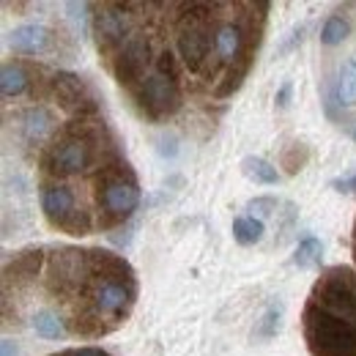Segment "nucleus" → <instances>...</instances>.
Returning <instances> with one entry per match:
<instances>
[{"label": "nucleus", "instance_id": "30", "mask_svg": "<svg viewBox=\"0 0 356 356\" xmlns=\"http://www.w3.org/2000/svg\"><path fill=\"white\" fill-rule=\"evenodd\" d=\"M332 189H337V192H343V195L356 192V173L348 178H334V181H332Z\"/></svg>", "mask_w": 356, "mask_h": 356}, {"label": "nucleus", "instance_id": "24", "mask_svg": "<svg viewBox=\"0 0 356 356\" xmlns=\"http://www.w3.org/2000/svg\"><path fill=\"white\" fill-rule=\"evenodd\" d=\"M90 227H93V220H90V214L80 206L69 220H66V225L60 227L63 233H69V236H88Z\"/></svg>", "mask_w": 356, "mask_h": 356}, {"label": "nucleus", "instance_id": "22", "mask_svg": "<svg viewBox=\"0 0 356 356\" xmlns=\"http://www.w3.org/2000/svg\"><path fill=\"white\" fill-rule=\"evenodd\" d=\"M348 33H351V25L343 17H329L326 25H323V31H321V44L326 47L343 44L348 39Z\"/></svg>", "mask_w": 356, "mask_h": 356}, {"label": "nucleus", "instance_id": "1", "mask_svg": "<svg viewBox=\"0 0 356 356\" xmlns=\"http://www.w3.org/2000/svg\"><path fill=\"white\" fill-rule=\"evenodd\" d=\"M93 200L99 209V227H115L124 225L140 209V184L129 168V162L121 156V151L104 154L99 159L96 176H93Z\"/></svg>", "mask_w": 356, "mask_h": 356}, {"label": "nucleus", "instance_id": "9", "mask_svg": "<svg viewBox=\"0 0 356 356\" xmlns=\"http://www.w3.org/2000/svg\"><path fill=\"white\" fill-rule=\"evenodd\" d=\"M148 66H151V39L143 31H134L132 39L118 49V55L110 63L115 83L127 90H134L148 77L145 74Z\"/></svg>", "mask_w": 356, "mask_h": 356}, {"label": "nucleus", "instance_id": "8", "mask_svg": "<svg viewBox=\"0 0 356 356\" xmlns=\"http://www.w3.org/2000/svg\"><path fill=\"white\" fill-rule=\"evenodd\" d=\"M49 93L58 102L60 110H66L72 118H88L99 115V99L88 83L72 72H55L49 74Z\"/></svg>", "mask_w": 356, "mask_h": 356}, {"label": "nucleus", "instance_id": "15", "mask_svg": "<svg viewBox=\"0 0 356 356\" xmlns=\"http://www.w3.org/2000/svg\"><path fill=\"white\" fill-rule=\"evenodd\" d=\"M31 86H33L31 72H28L22 63H6V66L0 69V90H3L6 99L22 96Z\"/></svg>", "mask_w": 356, "mask_h": 356}, {"label": "nucleus", "instance_id": "14", "mask_svg": "<svg viewBox=\"0 0 356 356\" xmlns=\"http://www.w3.org/2000/svg\"><path fill=\"white\" fill-rule=\"evenodd\" d=\"M52 129H55V121H52V115L47 113L44 107H31V110H25V115H22V134H25V140H28L31 145L44 143L47 137L52 134Z\"/></svg>", "mask_w": 356, "mask_h": 356}, {"label": "nucleus", "instance_id": "23", "mask_svg": "<svg viewBox=\"0 0 356 356\" xmlns=\"http://www.w3.org/2000/svg\"><path fill=\"white\" fill-rule=\"evenodd\" d=\"M280 329H282V305H280V302H271L268 310L264 312V318H261L258 337H261V340H271V337L280 334Z\"/></svg>", "mask_w": 356, "mask_h": 356}, {"label": "nucleus", "instance_id": "16", "mask_svg": "<svg viewBox=\"0 0 356 356\" xmlns=\"http://www.w3.org/2000/svg\"><path fill=\"white\" fill-rule=\"evenodd\" d=\"M33 329H36V334L44 337V340H63V337L69 334L66 321H63L55 310L36 312V315H33Z\"/></svg>", "mask_w": 356, "mask_h": 356}, {"label": "nucleus", "instance_id": "20", "mask_svg": "<svg viewBox=\"0 0 356 356\" xmlns=\"http://www.w3.org/2000/svg\"><path fill=\"white\" fill-rule=\"evenodd\" d=\"M323 261V244L315 236H305L293 252V266L299 268H315Z\"/></svg>", "mask_w": 356, "mask_h": 356}, {"label": "nucleus", "instance_id": "32", "mask_svg": "<svg viewBox=\"0 0 356 356\" xmlns=\"http://www.w3.org/2000/svg\"><path fill=\"white\" fill-rule=\"evenodd\" d=\"M354 143H356V129H354Z\"/></svg>", "mask_w": 356, "mask_h": 356}, {"label": "nucleus", "instance_id": "26", "mask_svg": "<svg viewBox=\"0 0 356 356\" xmlns=\"http://www.w3.org/2000/svg\"><path fill=\"white\" fill-rule=\"evenodd\" d=\"M154 72H159V74H168V77H178L176 55H173L170 49H162V52H159V58H156V69H154Z\"/></svg>", "mask_w": 356, "mask_h": 356}, {"label": "nucleus", "instance_id": "19", "mask_svg": "<svg viewBox=\"0 0 356 356\" xmlns=\"http://www.w3.org/2000/svg\"><path fill=\"white\" fill-rule=\"evenodd\" d=\"M266 233V225L264 220H255V217H238L233 220V238L241 244V247H252L264 238Z\"/></svg>", "mask_w": 356, "mask_h": 356}, {"label": "nucleus", "instance_id": "5", "mask_svg": "<svg viewBox=\"0 0 356 356\" xmlns=\"http://www.w3.org/2000/svg\"><path fill=\"white\" fill-rule=\"evenodd\" d=\"M307 302L356 326V271L348 266L323 271L315 280Z\"/></svg>", "mask_w": 356, "mask_h": 356}, {"label": "nucleus", "instance_id": "29", "mask_svg": "<svg viewBox=\"0 0 356 356\" xmlns=\"http://www.w3.org/2000/svg\"><path fill=\"white\" fill-rule=\"evenodd\" d=\"M55 356H110V354L102 351V348L86 346V348H66V351H60V354H55Z\"/></svg>", "mask_w": 356, "mask_h": 356}, {"label": "nucleus", "instance_id": "6", "mask_svg": "<svg viewBox=\"0 0 356 356\" xmlns=\"http://www.w3.org/2000/svg\"><path fill=\"white\" fill-rule=\"evenodd\" d=\"M90 266L88 250H74V247H60L47 258V291L58 299L86 293Z\"/></svg>", "mask_w": 356, "mask_h": 356}, {"label": "nucleus", "instance_id": "11", "mask_svg": "<svg viewBox=\"0 0 356 356\" xmlns=\"http://www.w3.org/2000/svg\"><path fill=\"white\" fill-rule=\"evenodd\" d=\"M247 49V33L241 28V22L230 19V22H220L217 33H214V58L222 66H233L236 60H241Z\"/></svg>", "mask_w": 356, "mask_h": 356}, {"label": "nucleus", "instance_id": "4", "mask_svg": "<svg viewBox=\"0 0 356 356\" xmlns=\"http://www.w3.org/2000/svg\"><path fill=\"white\" fill-rule=\"evenodd\" d=\"M134 6L132 3H99L93 6V14H90V33H93V42L99 55L113 63V58L118 55V49L132 39L134 33Z\"/></svg>", "mask_w": 356, "mask_h": 356}, {"label": "nucleus", "instance_id": "28", "mask_svg": "<svg viewBox=\"0 0 356 356\" xmlns=\"http://www.w3.org/2000/svg\"><path fill=\"white\" fill-rule=\"evenodd\" d=\"M291 93H293V83H291V80H285V83L280 86V90H277V96H274V102H277V107H280V110H285V107L291 104Z\"/></svg>", "mask_w": 356, "mask_h": 356}, {"label": "nucleus", "instance_id": "25", "mask_svg": "<svg viewBox=\"0 0 356 356\" xmlns=\"http://www.w3.org/2000/svg\"><path fill=\"white\" fill-rule=\"evenodd\" d=\"M66 11H69L72 22L77 25V31H80V33H86V31H88V25L93 22V19L88 17V11H93V6H88V3H66Z\"/></svg>", "mask_w": 356, "mask_h": 356}, {"label": "nucleus", "instance_id": "17", "mask_svg": "<svg viewBox=\"0 0 356 356\" xmlns=\"http://www.w3.org/2000/svg\"><path fill=\"white\" fill-rule=\"evenodd\" d=\"M334 88H337V99H340L343 107H356V60L354 58L346 60V63H340Z\"/></svg>", "mask_w": 356, "mask_h": 356}, {"label": "nucleus", "instance_id": "18", "mask_svg": "<svg viewBox=\"0 0 356 356\" xmlns=\"http://www.w3.org/2000/svg\"><path fill=\"white\" fill-rule=\"evenodd\" d=\"M241 173L250 178V181H255V184H277L280 181V173H277V168L266 162L264 156H244L241 159Z\"/></svg>", "mask_w": 356, "mask_h": 356}, {"label": "nucleus", "instance_id": "31", "mask_svg": "<svg viewBox=\"0 0 356 356\" xmlns=\"http://www.w3.org/2000/svg\"><path fill=\"white\" fill-rule=\"evenodd\" d=\"M0 356H19L17 343H14V340H8V337H3V340H0Z\"/></svg>", "mask_w": 356, "mask_h": 356}, {"label": "nucleus", "instance_id": "2", "mask_svg": "<svg viewBox=\"0 0 356 356\" xmlns=\"http://www.w3.org/2000/svg\"><path fill=\"white\" fill-rule=\"evenodd\" d=\"M220 6L214 3H189L178 6V58L192 74H206L211 63V49H214V33H217V11Z\"/></svg>", "mask_w": 356, "mask_h": 356}, {"label": "nucleus", "instance_id": "27", "mask_svg": "<svg viewBox=\"0 0 356 356\" xmlns=\"http://www.w3.org/2000/svg\"><path fill=\"white\" fill-rule=\"evenodd\" d=\"M247 209L252 211L255 220H261V217H268L271 211H277V200H274V197H255Z\"/></svg>", "mask_w": 356, "mask_h": 356}, {"label": "nucleus", "instance_id": "10", "mask_svg": "<svg viewBox=\"0 0 356 356\" xmlns=\"http://www.w3.org/2000/svg\"><path fill=\"white\" fill-rule=\"evenodd\" d=\"M39 203H42V211H44V217L49 220V225L58 227V230L80 209L74 192L69 186H63V184H42Z\"/></svg>", "mask_w": 356, "mask_h": 356}, {"label": "nucleus", "instance_id": "12", "mask_svg": "<svg viewBox=\"0 0 356 356\" xmlns=\"http://www.w3.org/2000/svg\"><path fill=\"white\" fill-rule=\"evenodd\" d=\"M52 31L39 25V22H31V25H19L8 33V47L19 55H42L52 47Z\"/></svg>", "mask_w": 356, "mask_h": 356}, {"label": "nucleus", "instance_id": "13", "mask_svg": "<svg viewBox=\"0 0 356 356\" xmlns=\"http://www.w3.org/2000/svg\"><path fill=\"white\" fill-rule=\"evenodd\" d=\"M44 266V250H25L19 255H14V261H8L3 268V285L8 288L11 282L14 285H22V282H31L39 277V271Z\"/></svg>", "mask_w": 356, "mask_h": 356}, {"label": "nucleus", "instance_id": "7", "mask_svg": "<svg viewBox=\"0 0 356 356\" xmlns=\"http://www.w3.org/2000/svg\"><path fill=\"white\" fill-rule=\"evenodd\" d=\"M132 93L134 102H137V110L151 121H162V118L178 113V107L184 102L178 77H168V74H159V72L148 74Z\"/></svg>", "mask_w": 356, "mask_h": 356}, {"label": "nucleus", "instance_id": "21", "mask_svg": "<svg viewBox=\"0 0 356 356\" xmlns=\"http://www.w3.org/2000/svg\"><path fill=\"white\" fill-rule=\"evenodd\" d=\"M310 159V148L305 143H291L285 151H282V168L288 176H296Z\"/></svg>", "mask_w": 356, "mask_h": 356}, {"label": "nucleus", "instance_id": "3", "mask_svg": "<svg viewBox=\"0 0 356 356\" xmlns=\"http://www.w3.org/2000/svg\"><path fill=\"white\" fill-rule=\"evenodd\" d=\"M302 329L310 356H356V326L307 302Z\"/></svg>", "mask_w": 356, "mask_h": 356}]
</instances>
